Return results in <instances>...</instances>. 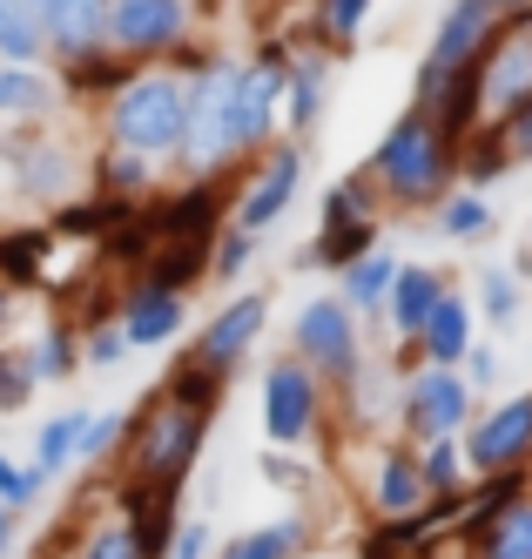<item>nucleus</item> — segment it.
Returning <instances> with one entry per match:
<instances>
[{
  "instance_id": "f257e3e1",
  "label": "nucleus",
  "mask_w": 532,
  "mask_h": 559,
  "mask_svg": "<svg viewBox=\"0 0 532 559\" xmlns=\"http://www.w3.org/2000/svg\"><path fill=\"white\" fill-rule=\"evenodd\" d=\"M364 176L378 182L385 216H404V210H438L445 195L459 189V148L445 142V129L431 122V108H404L398 122L385 129L378 155L364 163Z\"/></svg>"
},
{
  "instance_id": "f03ea898",
  "label": "nucleus",
  "mask_w": 532,
  "mask_h": 559,
  "mask_svg": "<svg viewBox=\"0 0 532 559\" xmlns=\"http://www.w3.org/2000/svg\"><path fill=\"white\" fill-rule=\"evenodd\" d=\"M182 135H189V74L176 68H135L108 102H102V142L108 148H135L169 176L176 155H182Z\"/></svg>"
},
{
  "instance_id": "7ed1b4c3",
  "label": "nucleus",
  "mask_w": 532,
  "mask_h": 559,
  "mask_svg": "<svg viewBox=\"0 0 532 559\" xmlns=\"http://www.w3.org/2000/svg\"><path fill=\"white\" fill-rule=\"evenodd\" d=\"M210 425L202 412H182L162 397V384H149L129 412V431H121V478H135V486H189V472L202 465V445H210Z\"/></svg>"
},
{
  "instance_id": "20e7f679",
  "label": "nucleus",
  "mask_w": 532,
  "mask_h": 559,
  "mask_svg": "<svg viewBox=\"0 0 532 559\" xmlns=\"http://www.w3.org/2000/svg\"><path fill=\"white\" fill-rule=\"evenodd\" d=\"M257 412H263V438L276 452H297L310 445V438L323 431V418H331V384H323L304 357H270L263 365V391H257Z\"/></svg>"
},
{
  "instance_id": "39448f33",
  "label": "nucleus",
  "mask_w": 532,
  "mask_h": 559,
  "mask_svg": "<svg viewBox=\"0 0 532 559\" xmlns=\"http://www.w3.org/2000/svg\"><path fill=\"white\" fill-rule=\"evenodd\" d=\"M291 357H304V365L338 391V384L364 365V357H371V331H364V317H357L338 290H317V297L297 310V324H291Z\"/></svg>"
},
{
  "instance_id": "423d86ee",
  "label": "nucleus",
  "mask_w": 532,
  "mask_h": 559,
  "mask_svg": "<svg viewBox=\"0 0 532 559\" xmlns=\"http://www.w3.org/2000/svg\"><path fill=\"white\" fill-rule=\"evenodd\" d=\"M493 27H499V14L485 8V0H452V8L438 14V27H431L425 55H418V74H412V108H438V95L452 88L465 68H478L485 41H493Z\"/></svg>"
},
{
  "instance_id": "0eeeda50",
  "label": "nucleus",
  "mask_w": 532,
  "mask_h": 559,
  "mask_svg": "<svg viewBox=\"0 0 532 559\" xmlns=\"http://www.w3.org/2000/svg\"><path fill=\"white\" fill-rule=\"evenodd\" d=\"M196 27H202L196 0H108V48L135 68L149 61L169 68L196 41Z\"/></svg>"
},
{
  "instance_id": "6e6552de",
  "label": "nucleus",
  "mask_w": 532,
  "mask_h": 559,
  "mask_svg": "<svg viewBox=\"0 0 532 559\" xmlns=\"http://www.w3.org/2000/svg\"><path fill=\"white\" fill-rule=\"evenodd\" d=\"M478 412V391L459 378V371H445V365H418V371H404L398 378V438L404 445H425V438H459Z\"/></svg>"
},
{
  "instance_id": "1a4fd4ad",
  "label": "nucleus",
  "mask_w": 532,
  "mask_h": 559,
  "mask_svg": "<svg viewBox=\"0 0 532 559\" xmlns=\"http://www.w3.org/2000/svg\"><path fill=\"white\" fill-rule=\"evenodd\" d=\"M304 169H310V142L297 135H276L270 148H257L250 163H243V182H236V203H229V223L236 229H270L283 210L297 203V189H304Z\"/></svg>"
},
{
  "instance_id": "9d476101",
  "label": "nucleus",
  "mask_w": 532,
  "mask_h": 559,
  "mask_svg": "<svg viewBox=\"0 0 532 559\" xmlns=\"http://www.w3.org/2000/svg\"><path fill=\"white\" fill-rule=\"evenodd\" d=\"M519 102H532V14H499L493 41L478 55V122H499Z\"/></svg>"
},
{
  "instance_id": "9b49d317",
  "label": "nucleus",
  "mask_w": 532,
  "mask_h": 559,
  "mask_svg": "<svg viewBox=\"0 0 532 559\" xmlns=\"http://www.w3.org/2000/svg\"><path fill=\"white\" fill-rule=\"evenodd\" d=\"M465 445V472L493 478V472H532V391H512L499 405L472 412V425L459 431Z\"/></svg>"
},
{
  "instance_id": "f8f14e48",
  "label": "nucleus",
  "mask_w": 532,
  "mask_h": 559,
  "mask_svg": "<svg viewBox=\"0 0 532 559\" xmlns=\"http://www.w3.org/2000/svg\"><path fill=\"white\" fill-rule=\"evenodd\" d=\"M263 331H270V290H236L223 310L202 317V331L182 344V357L202 371H216V378H236V365L257 350Z\"/></svg>"
},
{
  "instance_id": "ddd939ff",
  "label": "nucleus",
  "mask_w": 532,
  "mask_h": 559,
  "mask_svg": "<svg viewBox=\"0 0 532 559\" xmlns=\"http://www.w3.org/2000/svg\"><path fill=\"white\" fill-rule=\"evenodd\" d=\"M48 34V68H81L108 55V0H34Z\"/></svg>"
},
{
  "instance_id": "4468645a",
  "label": "nucleus",
  "mask_w": 532,
  "mask_h": 559,
  "mask_svg": "<svg viewBox=\"0 0 532 559\" xmlns=\"http://www.w3.org/2000/svg\"><path fill=\"white\" fill-rule=\"evenodd\" d=\"M115 512L129 519L142 559H169V546L182 533V486H135V478H121V486H115Z\"/></svg>"
},
{
  "instance_id": "2eb2a0df",
  "label": "nucleus",
  "mask_w": 532,
  "mask_h": 559,
  "mask_svg": "<svg viewBox=\"0 0 532 559\" xmlns=\"http://www.w3.org/2000/svg\"><path fill=\"white\" fill-rule=\"evenodd\" d=\"M115 324L129 337V350H162V344H176L189 331V297L182 290H155V284H129Z\"/></svg>"
},
{
  "instance_id": "dca6fc26",
  "label": "nucleus",
  "mask_w": 532,
  "mask_h": 559,
  "mask_svg": "<svg viewBox=\"0 0 532 559\" xmlns=\"http://www.w3.org/2000/svg\"><path fill=\"white\" fill-rule=\"evenodd\" d=\"M331 82H338V55H323V48L291 55V74H283V135L310 142V129L323 122V102H331Z\"/></svg>"
},
{
  "instance_id": "f3484780",
  "label": "nucleus",
  "mask_w": 532,
  "mask_h": 559,
  "mask_svg": "<svg viewBox=\"0 0 532 559\" xmlns=\"http://www.w3.org/2000/svg\"><path fill=\"white\" fill-rule=\"evenodd\" d=\"M431 492H425V472H418V445H404V438H391V445L371 452V512L378 519H404L418 512Z\"/></svg>"
},
{
  "instance_id": "a211bd4d",
  "label": "nucleus",
  "mask_w": 532,
  "mask_h": 559,
  "mask_svg": "<svg viewBox=\"0 0 532 559\" xmlns=\"http://www.w3.org/2000/svg\"><path fill=\"white\" fill-rule=\"evenodd\" d=\"M61 108V74L48 61H0V129L48 122Z\"/></svg>"
},
{
  "instance_id": "6ab92c4d",
  "label": "nucleus",
  "mask_w": 532,
  "mask_h": 559,
  "mask_svg": "<svg viewBox=\"0 0 532 559\" xmlns=\"http://www.w3.org/2000/svg\"><path fill=\"white\" fill-rule=\"evenodd\" d=\"M452 290V276H445L438 263H398L391 276V297H385V324H391V344L398 337H418L425 317L438 310V297Z\"/></svg>"
},
{
  "instance_id": "aec40b11",
  "label": "nucleus",
  "mask_w": 532,
  "mask_h": 559,
  "mask_svg": "<svg viewBox=\"0 0 532 559\" xmlns=\"http://www.w3.org/2000/svg\"><path fill=\"white\" fill-rule=\"evenodd\" d=\"M55 223H14L0 229V284L21 290V297H40L48 290V257H55Z\"/></svg>"
},
{
  "instance_id": "412c9836",
  "label": "nucleus",
  "mask_w": 532,
  "mask_h": 559,
  "mask_svg": "<svg viewBox=\"0 0 532 559\" xmlns=\"http://www.w3.org/2000/svg\"><path fill=\"white\" fill-rule=\"evenodd\" d=\"M310 552H317V519L310 512H283V519H263V526L236 533L210 559H310Z\"/></svg>"
},
{
  "instance_id": "4be33fe9",
  "label": "nucleus",
  "mask_w": 532,
  "mask_h": 559,
  "mask_svg": "<svg viewBox=\"0 0 532 559\" xmlns=\"http://www.w3.org/2000/svg\"><path fill=\"white\" fill-rule=\"evenodd\" d=\"M472 344H478V324H472V297L452 284V290L438 297V310L425 317V331H418V350H425V365H445V371H459Z\"/></svg>"
},
{
  "instance_id": "5701e85b",
  "label": "nucleus",
  "mask_w": 532,
  "mask_h": 559,
  "mask_svg": "<svg viewBox=\"0 0 532 559\" xmlns=\"http://www.w3.org/2000/svg\"><path fill=\"white\" fill-rule=\"evenodd\" d=\"M88 189L95 195H115V203H155V189H162V169L149 163V155L135 148H95L88 155Z\"/></svg>"
},
{
  "instance_id": "b1692460",
  "label": "nucleus",
  "mask_w": 532,
  "mask_h": 559,
  "mask_svg": "<svg viewBox=\"0 0 532 559\" xmlns=\"http://www.w3.org/2000/svg\"><path fill=\"white\" fill-rule=\"evenodd\" d=\"M465 559H532V492L506 499L472 539H459Z\"/></svg>"
},
{
  "instance_id": "393cba45",
  "label": "nucleus",
  "mask_w": 532,
  "mask_h": 559,
  "mask_svg": "<svg viewBox=\"0 0 532 559\" xmlns=\"http://www.w3.org/2000/svg\"><path fill=\"white\" fill-rule=\"evenodd\" d=\"M21 350H27V365H34V378H40V384H68V378L81 371V324H74L68 310H55V317H48V324H40Z\"/></svg>"
},
{
  "instance_id": "a878e982",
  "label": "nucleus",
  "mask_w": 532,
  "mask_h": 559,
  "mask_svg": "<svg viewBox=\"0 0 532 559\" xmlns=\"http://www.w3.org/2000/svg\"><path fill=\"white\" fill-rule=\"evenodd\" d=\"M398 250L391 243H378L371 257H357L351 270H338V297L364 317V324H371V317H385V297H391V276H398Z\"/></svg>"
},
{
  "instance_id": "bb28decb",
  "label": "nucleus",
  "mask_w": 532,
  "mask_h": 559,
  "mask_svg": "<svg viewBox=\"0 0 532 559\" xmlns=\"http://www.w3.org/2000/svg\"><path fill=\"white\" fill-rule=\"evenodd\" d=\"M378 243H385V223H323L310 243H304V263L338 276V270H351L357 257H371Z\"/></svg>"
},
{
  "instance_id": "cd10ccee",
  "label": "nucleus",
  "mask_w": 532,
  "mask_h": 559,
  "mask_svg": "<svg viewBox=\"0 0 532 559\" xmlns=\"http://www.w3.org/2000/svg\"><path fill=\"white\" fill-rule=\"evenodd\" d=\"M81 425H88V405H68V412H55V418H40V431H34V452H27V465L48 478H55L74 465V452H81Z\"/></svg>"
},
{
  "instance_id": "c85d7f7f",
  "label": "nucleus",
  "mask_w": 532,
  "mask_h": 559,
  "mask_svg": "<svg viewBox=\"0 0 532 559\" xmlns=\"http://www.w3.org/2000/svg\"><path fill=\"white\" fill-rule=\"evenodd\" d=\"M210 276V243H155V257L135 270V284H155V290H182Z\"/></svg>"
},
{
  "instance_id": "c756f323",
  "label": "nucleus",
  "mask_w": 532,
  "mask_h": 559,
  "mask_svg": "<svg viewBox=\"0 0 532 559\" xmlns=\"http://www.w3.org/2000/svg\"><path fill=\"white\" fill-rule=\"evenodd\" d=\"M155 384H162V397H169V405L202 412V418H216V412H223V391H229V378H216V371L189 365V357H176L169 378H155Z\"/></svg>"
},
{
  "instance_id": "7c9ffc66",
  "label": "nucleus",
  "mask_w": 532,
  "mask_h": 559,
  "mask_svg": "<svg viewBox=\"0 0 532 559\" xmlns=\"http://www.w3.org/2000/svg\"><path fill=\"white\" fill-rule=\"evenodd\" d=\"M378 0H310V21H317V48L323 55H344L364 41V21H371Z\"/></svg>"
},
{
  "instance_id": "2f4dec72",
  "label": "nucleus",
  "mask_w": 532,
  "mask_h": 559,
  "mask_svg": "<svg viewBox=\"0 0 532 559\" xmlns=\"http://www.w3.org/2000/svg\"><path fill=\"white\" fill-rule=\"evenodd\" d=\"M431 216H438V236H452V243H485V236L499 229L493 203H485L478 189H452V195H445V203H438Z\"/></svg>"
},
{
  "instance_id": "473e14b6",
  "label": "nucleus",
  "mask_w": 532,
  "mask_h": 559,
  "mask_svg": "<svg viewBox=\"0 0 532 559\" xmlns=\"http://www.w3.org/2000/svg\"><path fill=\"white\" fill-rule=\"evenodd\" d=\"M317 216L323 223H385V195H378V182L364 176V169H351L344 182L323 189V210Z\"/></svg>"
},
{
  "instance_id": "72a5a7b5",
  "label": "nucleus",
  "mask_w": 532,
  "mask_h": 559,
  "mask_svg": "<svg viewBox=\"0 0 532 559\" xmlns=\"http://www.w3.org/2000/svg\"><path fill=\"white\" fill-rule=\"evenodd\" d=\"M0 61H48V34H40L34 0H0Z\"/></svg>"
},
{
  "instance_id": "f704fd0d",
  "label": "nucleus",
  "mask_w": 532,
  "mask_h": 559,
  "mask_svg": "<svg viewBox=\"0 0 532 559\" xmlns=\"http://www.w3.org/2000/svg\"><path fill=\"white\" fill-rule=\"evenodd\" d=\"M519 297H525V290H519V276L499 270V263H485V270L472 276V310L485 317V324H499V331L519 317Z\"/></svg>"
},
{
  "instance_id": "c9c22d12",
  "label": "nucleus",
  "mask_w": 532,
  "mask_h": 559,
  "mask_svg": "<svg viewBox=\"0 0 532 559\" xmlns=\"http://www.w3.org/2000/svg\"><path fill=\"white\" fill-rule=\"evenodd\" d=\"M418 472H425V492H465L472 486L459 438H425V445H418Z\"/></svg>"
},
{
  "instance_id": "e433bc0d",
  "label": "nucleus",
  "mask_w": 532,
  "mask_h": 559,
  "mask_svg": "<svg viewBox=\"0 0 532 559\" xmlns=\"http://www.w3.org/2000/svg\"><path fill=\"white\" fill-rule=\"evenodd\" d=\"M257 250H263V236H257V229L223 223V229H216V243H210V284H236V276L257 263Z\"/></svg>"
},
{
  "instance_id": "4c0bfd02",
  "label": "nucleus",
  "mask_w": 532,
  "mask_h": 559,
  "mask_svg": "<svg viewBox=\"0 0 532 559\" xmlns=\"http://www.w3.org/2000/svg\"><path fill=\"white\" fill-rule=\"evenodd\" d=\"M34 391H40V378H34V365H27V350H21V344H0V418L27 412Z\"/></svg>"
},
{
  "instance_id": "58836bf2",
  "label": "nucleus",
  "mask_w": 532,
  "mask_h": 559,
  "mask_svg": "<svg viewBox=\"0 0 532 559\" xmlns=\"http://www.w3.org/2000/svg\"><path fill=\"white\" fill-rule=\"evenodd\" d=\"M121 431H129V412H88V425H81V452H74V465H115Z\"/></svg>"
},
{
  "instance_id": "ea45409f",
  "label": "nucleus",
  "mask_w": 532,
  "mask_h": 559,
  "mask_svg": "<svg viewBox=\"0 0 532 559\" xmlns=\"http://www.w3.org/2000/svg\"><path fill=\"white\" fill-rule=\"evenodd\" d=\"M74 559H142V546H135V533H129V519L115 512V519H102V526L81 533Z\"/></svg>"
},
{
  "instance_id": "a19ab883",
  "label": "nucleus",
  "mask_w": 532,
  "mask_h": 559,
  "mask_svg": "<svg viewBox=\"0 0 532 559\" xmlns=\"http://www.w3.org/2000/svg\"><path fill=\"white\" fill-rule=\"evenodd\" d=\"M115 365H129V337H121V324L108 317V324L81 331V371H115Z\"/></svg>"
},
{
  "instance_id": "79ce46f5",
  "label": "nucleus",
  "mask_w": 532,
  "mask_h": 559,
  "mask_svg": "<svg viewBox=\"0 0 532 559\" xmlns=\"http://www.w3.org/2000/svg\"><path fill=\"white\" fill-rule=\"evenodd\" d=\"M40 492H48V478H40L34 465H21L14 452H0V506H14V512H34Z\"/></svg>"
},
{
  "instance_id": "37998d69",
  "label": "nucleus",
  "mask_w": 532,
  "mask_h": 559,
  "mask_svg": "<svg viewBox=\"0 0 532 559\" xmlns=\"http://www.w3.org/2000/svg\"><path fill=\"white\" fill-rule=\"evenodd\" d=\"M257 472L270 478V486H283V492H297V499H310V486H317V472H310V459H297V452H263L257 459Z\"/></svg>"
},
{
  "instance_id": "c03bdc74",
  "label": "nucleus",
  "mask_w": 532,
  "mask_h": 559,
  "mask_svg": "<svg viewBox=\"0 0 532 559\" xmlns=\"http://www.w3.org/2000/svg\"><path fill=\"white\" fill-rule=\"evenodd\" d=\"M478 129H493V135L506 142L512 169H525V163H532V102H519L512 115H499V122H478Z\"/></svg>"
},
{
  "instance_id": "a18cd8bd",
  "label": "nucleus",
  "mask_w": 532,
  "mask_h": 559,
  "mask_svg": "<svg viewBox=\"0 0 532 559\" xmlns=\"http://www.w3.org/2000/svg\"><path fill=\"white\" fill-rule=\"evenodd\" d=\"M459 378H465V384H472V391L485 397V391H493V384H499V350H493V344H485V337H478V344L465 350V365H459Z\"/></svg>"
},
{
  "instance_id": "49530a36",
  "label": "nucleus",
  "mask_w": 532,
  "mask_h": 559,
  "mask_svg": "<svg viewBox=\"0 0 532 559\" xmlns=\"http://www.w3.org/2000/svg\"><path fill=\"white\" fill-rule=\"evenodd\" d=\"M216 552V533H210V519H182V533L169 546V559H210Z\"/></svg>"
},
{
  "instance_id": "de8ad7c7",
  "label": "nucleus",
  "mask_w": 532,
  "mask_h": 559,
  "mask_svg": "<svg viewBox=\"0 0 532 559\" xmlns=\"http://www.w3.org/2000/svg\"><path fill=\"white\" fill-rule=\"evenodd\" d=\"M14 324H21V290L0 284V344H14Z\"/></svg>"
},
{
  "instance_id": "09e8293b",
  "label": "nucleus",
  "mask_w": 532,
  "mask_h": 559,
  "mask_svg": "<svg viewBox=\"0 0 532 559\" xmlns=\"http://www.w3.org/2000/svg\"><path fill=\"white\" fill-rule=\"evenodd\" d=\"M14 539H21V512H14V506H0V559L14 552Z\"/></svg>"
},
{
  "instance_id": "8fccbe9b",
  "label": "nucleus",
  "mask_w": 532,
  "mask_h": 559,
  "mask_svg": "<svg viewBox=\"0 0 532 559\" xmlns=\"http://www.w3.org/2000/svg\"><path fill=\"white\" fill-rule=\"evenodd\" d=\"M485 8H493V14H512V8H532V0H485Z\"/></svg>"
},
{
  "instance_id": "3c124183",
  "label": "nucleus",
  "mask_w": 532,
  "mask_h": 559,
  "mask_svg": "<svg viewBox=\"0 0 532 559\" xmlns=\"http://www.w3.org/2000/svg\"><path fill=\"white\" fill-rule=\"evenodd\" d=\"M196 8H223V0H196Z\"/></svg>"
},
{
  "instance_id": "603ef678",
  "label": "nucleus",
  "mask_w": 532,
  "mask_h": 559,
  "mask_svg": "<svg viewBox=\"0 0 532 559\" xmlns=\"http://www.w3.org/2000/svg\"><path fill=\"white\" fill-rule=\"evenodd\" d=\"M310 559H323V552H310Z\"/></svg>"
}]
</instances>
